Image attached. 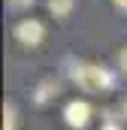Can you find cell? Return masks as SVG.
I'll return each instance as SVG.
<instances>
[{
  "label": "cell",
  "instance_id": "1",
  "mask_svg": "<svg viewBox=\"0 0 127 130\" xmlns=\"http://www.w3.org/2000/svg\"><path fill=\"white\" fill-rule=\"evenodd\" d=\"M70 79H73V82H76L82 91H88V94H103V91H109V88L115 85V79H112V73H109L106 67L88 64V61L73 64V70H70Z\"/></svg>",
  "mask_w": 127,
  "mask_h": 130
},
{
  "label": "cell",
  "instance_id": "2",
  "mask_svg": "<svg viewBox=\"0 0 127 130\" xmlns=\"http://www.w3.org/2000/svg\"><path fill=\"white\" fill-rule=\"evenodd\" d=\"M64 121L73 130H85L88 121H91V103L88 100H70L64 106Z\"/></svg>",
  "mask_w": 127,
  "mask_h": 130
},
{
  "label": "cell",
  "instance_id": "3",
  "mask_svg": "<svg viewBox=\"0 0 127 130\" xmlns=\"http://www.w3.org/2000/svg\"><path fill=\"white\" fill-rule=\"evenodd\" d=\"M15 36H18V42H24V45H39L42 39H45V27H42V21H36V18H24V21H18L15 24Z\"/></svg>",
  "mask_w": 127,
  "mask_h": 130
},
{
  "label": "cell",
  "instance_id": "4",
  "mask_svg": "<svg viewBox=\"0 0 127 130\" xmlns=\"http://www.w3.org/2000/svg\"><path fill=\"white\" fill-rule=\"evenodd\" d=\"M61 94V85H58V79H42L39 85H36V94H33V100L42 106V103H49V100H55Z\"/></svg>",
  "mask_w": 127,
  "mask_h": 130
},
{
  "label": "cell",
  "instance_id": "5",
  "mask_svg": "<svg viewBox=\"0 0 127 130\" xmlns=\"http://www.w3.org/2000/svg\"><path fill=\"white\" fill-rule=\"evenodd\" d=\"M73 6H76V0H49V12L55 18H67L73 12Z\"/></svg>",
  "mask_w": 127,
  "mask_h": 130
},
{
  "label": "cell",
  "instance_id": "6",
  "mask_svg": "<svg viewBox=\"0 0 127 130\" xmlns=\"http://www.w3.org/2000/svg\"><path fill=\"white\" fill-rule=\"evenodd\" d=\"M15 127H18V112L12 103H6L3 106V130H15Z\"/></svg>",
  "mask_w": 127,
  "mask_h": 130
},
{
  "label": "cell",
  "instance_id": "7",
  "mask_svg": "<svg viewBox=\"0 0 127 130\" xmlns=\"http://www.w3.org/2000/svg\"><path fill=\"white\" fill-rule=\"evenodd\" d=\"M6 6L9 9H27V6H33V0H6Z\"/></svg>",
  "mask_w": 127,
  "mask_h": 130
},
{
  "label": "cell",
  "instance_id": "8",
  "mask_svg": "<svg viewBox=\"0 0 127 130\" xmlns=\"http://www.w3.org/2000/svg\"><path fill=\"white\" fill-rule=\"evenodd\" d=\"M118 67H121V73L127 76V45L121 48V52H118Z\"/></svg>",
  "mask_w": 127,
  "mask_h": 130
},
{
  "label": "cell",
  "instance_id": "9",
  "mask_svg": "<svg viewBox=\"0 0 127 130\" xmlns=\"http://www.w3.org/2000/svg\"><path fill=\"white\" fill-rule=\"evenodd\" d=\"M100 130H121V124H118L115 118H106V121H103V127H100Z\"/></svg>",
  "mask_w": 127,
  "mask_h": 130
},
{
  "label": "cell",
  "instance_id": "10",
  "mask_svg": "<svg viewBox=\"0 0 127 130\" xmlns=\"http://www.w3.org/2000/svg\"><path fill=\"white\" fill-rule=\"evenodd\" d=\"M112 3H115V6H118L121 12H127V0H112Z\"/></svg>",
  "mask_w": 127,
  "mask_h": 130
},
{
  "label": "cell",
  "instance_id": "11",
  "mask_svg": "<svg viewBox=\"0 0 127 130\" xmlns=\"http://www.w3.org/2000/svg\"><path fill=\"white\" fill-rule=\"evenodd\" d=\"M121 118H124V121H127V97L121 100Z\"/></svg>",
  "mask_w": 127,
  "mask_h": 130
}]
</instances>
